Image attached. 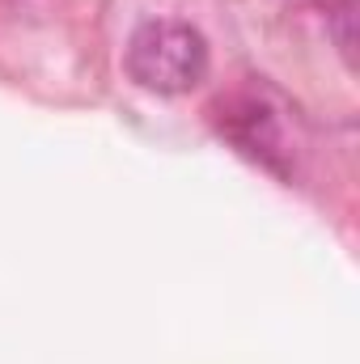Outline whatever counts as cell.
<instances>
[{
    "instance_id": "6da1fadb",
    "label": "cell",
    "mask_w": 360,
    "mask_h": 364,
    "mask_svg": "<svg viewBox=\"0 0 360 364\" xmlns=\"http://www.w3.org/2000/svg\"><path fill=\"white\" fill-rule=\"evenodd\" d=\"M212 64L208 38L179 17H153L140 21L123 47V68L140 90L157 93V97H179L203 85Z\"/></svg>"
}]
</instances>
